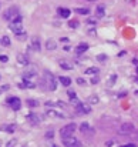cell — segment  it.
Listing matches in <instances>:
<instances>
[{"label":"cell","instance_id":"e575fe53","mask_svg":"<svg viewBox=\"0 0 138 147\" xmlns=\"http://www.w3.org/2000/svg\"><path fill=\"white\" fill-rule=\"evenodd\" d=\"M77 83H78L80 86H84V84H86V80L81 79V77H78V79H77Z\"/></svg>","mask_w":138,"mask_h":147},{"label":"cell","instance_id":"484cf974","mask_svg":"<svg viewBox=\"0 0 138 147\" xmlns=\"http://www.w3.org/2000/svg\"><path fill=\"white\" fill-rule=\"evenodd\" d=\"M76 13H78V15H88V13H90V10H88V9H83V7H78V9H76Z\"/></svg>","mask_w":138,"mask_h":147},{"label":"cell","instance_id":"f6af8a7d","mask_svg":"<svg viewBox=\"0 0 138 147\" xmlns=\"http://www.w3.org/2000/svg\"><path fill=\"white\" fill-rule=\"evenodd\" d=\"M0 41H2V39H0Z\"/></svg>","mask_w":138,"mask_h":147},{"label":"cell","instance_id":"836d02e7","mask_svg":"<svg viewBox=\"0 0 138 147\" xmlns=\"http://www.w3.org/2000/svg\"><path fill=\"white\" fill-rule=\"evenodd\" d=\"M57 106H58V107H61V108H66V107H67V104L64 103V101L60 100V101H57Z\"/></svg>","mask_w":138,"mask_h":147},{"label":"cell","instance_id":"83f0119b","mask_svg":"<svg viewBox=\"0 0 138 147\" xmlns=\"http://www.w3.org/2000/svg\"><path fill=\"white\" fill-rule=\"evenodd\" d=\"M68 26L71 27V29H76V27L78 26V22H77V20H70V22H68Z\"/></svg>","mask_w":138,"mask_h":147},{"label":"cell","instance_id":"ba28073f","mask_svg":"<svg viewBox=\"0 0 138 147\" xmlns=\"http://www.w3.org/2000/svg\"><path fill=\"white\" fill-rule=\"evenodd\" d=\"M80 131L83 133V134H93V129L88 126V123H81V126H80Z\"/></svg>","mask_w":138,"mask_h":147},{"label":"cell","instance_id":"d4e9b609","mask_svg":"<svg viewBox=\"0 0 138 147\" xmlns=\"http://www.w3.org/2000/svg\"><path fill=\"white\" fill-rule=\"evenodd\" d=\"M88 103H90V104H97L98 103V97L95 96V94L90 96V97H88Z\"/></svg>","mask_w":138,"mask_h":147},{"label":"cell","instance_id":"ab89813d","mask_svg":"<svg viewBox=\"0 0 138 147\" xmlns=\"http://www.w3.org/2000/svg\"><path fill=\"white\" fill-rule=\"evenodd\" d=\"M46 106H47V107H53V103H51V101H47V103H46Z\"/></svg>","mask_w":138,"mask_h":147},{"label":"cell","instance_id":"8fae6325","mask_svg":"<svg viewBox=\"0 0 138 147\" xmlns=\"http://www.w3.org/2000/svg\"><path fill=\"white\" fill-rule=\"evenodd\" d=\"M16 129V124H2L0 126V130L2 131H7V133H13Z\"/></svg>","mask_w":138,"mask_h":147},{"label":"cell","instance_id":"2e32d148","mask_svg":"<svg viewBox=\"0 0 138 147\" xmlns=\"http://www.w3.org/2000/svg\"><path fill=\"white\" fill-rule=\"evenodd\" d=\"M60 83H61L63 86H66V87H68L70 84H71V79L70 77H67V76H60Z\"/></svg>","mask_w":138,"mask_h":147},{"label":"cell","instance_id":"d6986e66","mask_svg":"<svg viewBox=\"0 0 138 147\" xmlns=\"http://www.w3.org/2000/svg\"><path fill=\"white\" fill-rule=\"evenodd\" d=\"M46 49H47V50H54L56 49V41L54 40H47L46 41Z\"/></svg>","mask_w":138,"mask_h":147},{"label":"cell","instance_id":"ffe728a7","mask_svg":"<svg viewBox=\"0 0 138 147\" xmlns=\"http://www.w3.org/2000/svg\"><path fill=\"white\" fill-rule=\"evenodd\" d=\"M23 83H24V87H29V89H34V87H36V84H34L33 82H30V80L26 79V77L23 79Z\"/></svg>","mask_w":138,"mask_h":147},{"label":"cell","instance_id":"d6a6232c","mask_svg":"<svg viewBox=\"0 0 138 147\" xmlns=\"http://www.w3.org/2000/svg\"><path fill=\"white\" fill-rule=\"evenodd\" d=\"M53 136H54V131H53V130L46 133V137H47V139H53Z\"/></svg>","mask_w":138,"mask_h":147},{"label":"cell","instance_id":"f35d334b","mask_svg":"<svg viewBox=\"0 0 138 147\" xmlns=\"http://www.w3.org/2000/svg\"><path fill=\"white\" fill-rule=\"evenodd\" d=\"M121 147H137V146L132 144V143H130V144H124V146H121Z\"/></svg>","mask_w":138,"mask_h":147},{"label":"cell","instance_id":"d590c367","mask_svg":"<svg viewBox=\"0 0 138 147\" xmlns=\"http://www.w3.org/2000/svg\"><path fill=\"white\" fill-rule=\"evenodd\" d=\"M98 82H100V79H98L97 76H95V77H93V79H91V83H93V84H97Z\"/></svg>","mask_w":138,"mask_h":147},{"label":"cell","instance_id":"b9f144b4","mask_svg":"<svg viewBox=\"0 0 138 147\" xmlns=\"http://www.w3.org/2000/svg\"><path fill=\"white\" fill-rule=\"evenodd\" d=\"M2 92H3V89H2V87H0V94H2Z\"/></svg>","mask_w":138,"mask_h":147},{"label":"cell","instance_id":"ac0fdd59","mask_svg":"<svg viewBox=\"0 0 138 147\" xmlns=\"http://www.w3.org/2000/svg\"><path fill=\"white\" fill-rule=\"evenodd\" d=\"M58 15L61 16V17H68L70 15H71V12H70L68 9H64V7H58Z\"/></svg>","mask_w":138,"mask_h":147},{"label":"cell","instance_id":"6da1fadb","mask_svg":"<svg viewBox=\"0 0 138 147\" xmlns=\"http://www.w3.org/2000/svg\"><path fill=\"white\" fill-rule=\"evenodd\" d=\"M76 129H77V126L74 124V123H70V124L64 126V127L60 130V136H61V139L64 140V139L73 137V134H74V131H76Z\"/></svg>","mask_w":138,"mask_h":147},{"label":"cell","instance_id":"60d3db41","mask_svg":"<svg viewBox=\"0 0 138 147\" xmlns=\"http://www.w3.org/2000/svg\"><path fill=\"white\" fill-rule=\"evenodd\" d=\"M61 41H64V43H67V41H68V39H67V37H61Z\"/></svg>","mask_w":138,"mask_h":147},{"label":"cell","instance_id":"9a60e30c","mask_svg":"<svg viewBox=\"0 0 138 147\" xmlns=\"http://www.w3.org/2000/svg\"><path fill=\"white\" fill-rule=\"evenodd\" d=\"M26 118H27V121H30L31 124H37V123H38V117H37L34 113H29V114L26 116Z\"/></svg>","mask_w":138,"mask_h":147},{"label":"cell","instance_id":"4dcf8cb0","mask_svg":"<svg viewBox=\"0 0 138 147\" xmlns=\"http://www.w3.org/2000/svg\"><path fill=\"white\" fill-rule=\"evenodd\" d=\"M0 61H2V63H7V61H9V57H7V56L0 54Z\"/></svg>","mask_w":138,"mask_h":147},{"label":"cell","instance_id":"5b68a950","mask_svg":"<svg viewBox=\"0 0 138 147\" xmlns=\"http://www.w3.org/2000/svg\"><path fill=\"white\" fill-rule=\"evenodd\" d=\"M132 131H134V124L131 123H122L118 129V134H122V136L131 134Z\"/></svg>","mask_w":138,"mask_h":147},{"label":"cell","instance_id":"74e56055","mask_svg":"<svg viewBox=\"0 0 138 147\" xmlns=\"http://www.w3.org/2000/svg\"><path fill=\"white\" fill-rule=\"evenodd\" d=\"M87 23H88V24H95V19H88Z\"/></svg>","mask_w":138,"mask_h":147},{"label":"cell","instance_id":"3957f363","mask_svg":"<svg viewBox=\"0 0 138 147\" xmlns=\"http://www.w3.org/2000/svg\"><path fill=\"white\" fill-rule=\"evenodd\" d=\"M44 79H46V82H47V86H48V89H50V90H56V89H57V80H56V77L51 74L50 72L44 73Z\"/></svg>","mask_w":138,"mask_h":147},{"label":"cell","instance_id":"f546056e","mask_svg":"<svg viewBox=\"0 0 138 147\" xmlns=\"http://www.w3.org/2000/svg\"><path fill=\"white\" fill-rule=\"evenodd\" d=\"M17 39H19V40H26L27 39V34L26 33H20V34H17Z\"/></svg>","mask_w":138,"mask_h":147},{"label":"cell","instance_id":"ee69618b","mask_svg":"<svg viewBox=\"0 0 138 147\" xmlns=\"http://www.w3.org/2000/svg\"><path fill=\"white\" fill-rule=\"evenodd\" d=\"M137 73H138V69H137Z\"/></svg>","mask_w":138,"mask_h":147},{"label":"cell","instance_id":"7c38bea8","mask_svg":"<svg viewBox=\"0 0 138 147\" xmlns=\"http://www.w3.org/2000/svg\"><path fill=\"white\" fill-rule=\"evenodd\" d=\"M88 50V44L87 43H81V44H78V46L76 47V53L77 54H83L84 51H87Z\"/></svg>","mask_w":138,"mask_h":147},{"label":"cell","instance_id":"7a4b0ae2","mask_svg":"<svg viewBox=\"0 0 138 147\" xmlns=\"http://www.w3.org/2000/svg\"><path fill=\"white\" fill-rule=\"evenodd\" d=\"M10 30L13 31V33H16V36L17 34H20V33H23V26H22V16H17L14 20H13L12 23H10Z\"/></svg>","mask_w":138,"mask_h":147},{"label":"cell","instance_id":"1f68e13d","mask_svg":"<svg viewBox=\"0 0 138 147\" xmlns=\"http://www.w3.org/2000/svg\"><path fill=\"white\" fill-rule=\"evenodd\" d=\"M115 80H117V76H115V74H112V76H111V79H110V82H108V84H110V86H112Z\"/></svg>","mask_w":138,"mask_h":147},{"label":"cell","instance_id":"e0dca14e","mask_svg":"<svg viewBox=\"0 0 138 147\" xmlns=\"http://www.w3.org/2000/svg\"><path fill=\"white\" fill-rule=\"evenodd\" d=\"M95 15H97L98 17H102L105 15V7H104V4H98L97 6V9H95Z\"/></svg>","mask_w":138,"mask_h":147},{"label":"cell","instance_id":"277c9868","mask_svg":"<svg viewBox=\"0 0 138 147\" xmlns=\"http://www.w3.org/2000/svg\"><path fill=\"white\" fill-rule=\"evenodd\" d=\"M17 16H20V15H19V9H17L16 6H12L10 9H7L4 12V20H13V19H16Z\"/></svg>","mask_w":138,"mask_h":147},{"label":"cell","instance_id":"4fadbf2b","mask_svg":"<svg viewBox=\"0 0 138 147\" xmlns=\"http://www.w3.org/2000/svg\"><path fill=\"white\" fill-rule=\"evenodd\" d=\"M17 60H19V63L22 66H27V64H29V57H27L26 54H22V53L17 54Z\"/></svg>","mask_w":138,"mask_h":147},{"label":"cell","instance_id":"f1b7e54d","mask_svg":"<svg viewBox=\"0 0 138 147\" xmlns=\"http://www.w3.org/2000/svg\"><path fill=\"white\" fill-rule=\"evenodd\" d=\"M97 60L101 61V63H104L105 60H107V56H105V54H98L97 56Z\"/></svg>","mask_w":138,"mask_h":147},{"label":"cell","instance_id":"9c48e42d","mask_svg":"<svg viewBox=\"0 0 138 147\" xmlns=\"http://www.w3.org/2000/svg\"><path fill=\"white\" fill-rule=\"evenodd\" d=\"M46 114L47 116H50V117H56V118H66V116L63 113H58V111H56V110H47L46 111Z\"/></svg>","mask_w":138,"mask_h":147},{"label":"cell","instance_id":"cb8c5ba5","mask_svg":"<svg viewBox=\"0 0 138 147\" xmlns=\"http://www.w3.org/2000/svg\"><path fill=\"white\" fill-rule=\"evenodd\" d=\"M98 72H100V70H98L97 67H88V69L86 70V73H87V74H97Z\"/></svg>","mask_w":138,"mask_h":147},{"label":"cell","instance_id":"52a82bcc","mask_svg":"<svg viewBox=\"0 0 138 147\" xmlns=\"http://www.w3.org/2000/svg\"><path fill=\"white\" fill-rule=\"evenodd\" d=\"M7 103L12 106L13 110H20V107H22V101L19 97H10V99H7Z\"/></svg>","mask_w":138,"mask_h":147},{"label":"cell","instance_id":"5bb4252c","mask_svg":"<svg viewBox=\"0 0 138 147\" xmlns=\"http://www.w3.org/2000/svg\"><path fill=\"white\" fill-rule=\"evenodd\" d=\"M76 108H77V111H78V113H90V111H91L90 106H87V104H81V103Z\"/></svg>","mask_w":138,"mask_h":147},{"label":"cell","instance_id":"8d00e7d4","mask_svg":"<svg viewBox=\"0 0 138 147\" xmlns=\"http://www.w3.org/2000/svg\"><path fill=\"white\" fill-rule=\"evenodd\" d=\"M14 144H16V140H10V141L7 143V146H6V147H13Z\"/></svg>","mask_w":138,"mask_h":147},{"label":"cell","instance_id":"8992f818","mask_svg":"<svg viewBox=\"0 0 138 147\" xmlns=\"http://www.w3.org/2000/svg\"><path fill=\"white\" fill-rule=\"evenodd\" d=\"M63 144L66 147H83L81 146V141L76 137H68V139H64L63 140Z\"/></svg>","mask_w":138,"mask_h":147},{"label":"cell","instance_id":"603a6c76","mask_svg":"<svg viewBox=\"0 0 138 147\" xmlns=\"http://www.w3.org/2000/svg\"><path fill=\"white\" fill-rule=\"evenodd\" d=\"M60 66H61L63 69H66V70H71V69H73V66L68 64V63L64 61V60H60Z\"/></svg>","mask_w":138,"mask_h":147},{"label":"cell","instance_id":"7402d4cb","mask_svg":"<svg viewBox=\"0 0 138 147\" xmlns=\"http://www.w3.org/2000/svg\"><path fill=\"white\" fill-rule=\"evenodd\" d=\"M2 44H3V46H10V44H12V41H10V37H9V36H3V37H2Z\"/></svg>","mask_w":138,"mask_h":147},{"label":"cell","instance_id":"7bdbcfd3","mask_svg":"<svg viewBox=\"0 0 138 147\" xmlns=\"http://www.w3.org/2000/svg\"><path fill=\"white\" fill-rule=\"evenodd\" d=\"M88 2H95V0H88Z\"/></svg>","mask_w":138,"mask_h":147},{"label":"cell","instance_id":"4316f807","mask_svg":"<svg viewBox=\"0 0 138 147\" xmlns=\"http://www.w3.org/2000/svg\"><path fill=\"white\" fill-rule=\"evenodd\" d=\"M67 94H68V97H70V100H76L77 99V94H76V92H74V90H68V92H67Z\"/></svg>","mask_w":138,"mask_h":147},{"label":"cell","instance_id":"30bf717a","mask_svg":"<svg viewBox=\"0 0 138 147\" xmlns=\"http://www.w3.org/2000/svg\"><path fill=\"white\" fill-rule=\"evenodd\" d=\"M31 49H33V50H36V51L40 50V40H38L37 36H33V37H31Z\"/></svg>","mask_w":138,"mask_h":147},{"label":"cell","instance_id":"44dd1931","mask_svg":"<svg viewBox=\"0 0 138 147\" xmlns=\"http://www.w3.org/2000/svg\"><path fill=\"white\" fill-rule=\"evenodd\" d=\"M26 103H27V106H29V107H37L38 106V101L34 100V99H27Z\"/></svg>","mask_w":138,"mask_h":147}]
</instances>
